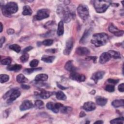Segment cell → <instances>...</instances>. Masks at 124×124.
I'll list each match as a JSON object with an SVG mask.
<instances>
[{
  "instance_id": "obj_1",
  "label": "cell",
  "mask_w": 124,
  "mask_h": 124,
  "mask_svg": "<svg viewBox=\"0 0 124 124\" xmlns=\"http://www.w3.org/2000/svg\"><path fill=\"white\" fill-rule=\"evenodd\" d=\"M57 13L64 22L68 23L75 18V8L73 5L62 4L58 6Z\"/></svg>"
},
{
  "instance_id": "obj_2",
  "label": "cell",
  "mask_w": 124,
  "mask_h": 124,
  "mask_svg": "<svg viewBox=\"0 0 124 124\" xmlns=\"http://www.w3.org/2000/svg\"><path fill=\"white\" fill-rule=\"evenodd\" d=\"M108 36L105 33L94 34L91 40L92 44L96 47H99L106 45L108 41Z\"/></svg>"
},
{
  "instance_id": "obj_3",
  "label": "cell",
  "mask_w": 124,
  "mask_h": 124,
  "mask_svg": "<svg viewBox=\"0 0 124 124\" xmlns=\"http://www.w3.org/2000/svg\"><path fill=\"white\" fill-rule=\"evenodd\" d=\"M3 15L5 16H10L11 15L16 13L18 10L17 4L15 2H8L6 5H0Z\"/></svg>"
},
{
  "instance_id": "obj_4",
  "label": "cell",
  "mask_w": 124,
  "mask_h": 124,
  "mask_svg": "<svg viewBox=\"0 0 124 124\" xmlns=\"http://www.w3.org/2000/svg\"><path fill=\"white\" fill-rule=\"evenodd\" d=\"M111 1L110 0H99L93 1V6L96 12L102 13L105 12L110 5Z\"/></svg>"
},
{
  "instance_id": "obj_5",
  "label": "cell",
  "mask_w": 124,
  "mask_h": 124,
  "mask_svg": "<svg viewBox=\"0 0 124 124\" xmlns=\"http://www.w3.org/2000/svg\"><path fill=\"white\" fill-rule=\"evenodd\" d=\"M77 11L79 17L83 20H86L89 17V9L86 5L83 4H79L77 8Z\"/></svg>"
},
{
  "instance_id": "obj_6",
  "label": "cell",
  "mask_w": 124,
  "mask_h": 124,
  "mask_svg": "<svg viewBox=\"0 0 124 124\" xmlns=\"http://www.w3.org/2000/svg\"><path fill=\"white\" fill-rule=\"evenodd\" d=\"M49 16V11L46 9H42L39 10L36 16H35V18L37 20H41L43 19L47 18Z\"/></svg>"
},
{
  "instance_id": "obj_7",
  "label": "cell",
  "mask_w": 124,
  "mask_h": 124,
  "mask_svg": "<svg viewBox=\"0 0 124 124\" xmlns=\"http://www.w3.org/2000/svg\"><path fill=\"white\" fill-rule=\"evenodd\" d=\"M70 78L78 82H83L85 80V76L84 75L78 73L76 71L71 72Z\"/></svg>"
},
{
  "instance_id": "obj_8",
  "label": "cell",
  "mask_w": 124,
  "mask_h": 124,
  "mask_svg": "<svg viewBox=\"0 0 124 124\" xmlns=\"http://www.w3.org/2000/svg\"><path fill=\"white\" fill-rule=\"evenodd\" d=\"M73 44H74V40L73 38H69L67 40L66 43L65 48L63 51V53L64 55H68L70 53L73 48Z\"/></svg>"
},
{
  "instance_id": "obj_9",
  "label": "cell",
  "mask_w": 124,
  "mask_h": 124,
  "mask_svg": "<svg viewBox=\"0 0 124 124\" xmlns=\"http://www.w3.org/2000/svg\"><path fill=\"white\" fill-rule=\"evenodd\" d=\"M109 31L114 34L116 36H121L124 34V31L123 30H119L113 24H110L108 27Z\"/></svg>"
},
{
  "instance_id": "obj_10",
  "label": "cell",
  "mask_w": 124,
  "mask_h": 124,
  "mask_svg": "<svg viewBox=\"0 0 124 124\" xmlns=\"http://www.w3.org/2000/svg\"><path fill=\"white\" fill-rule=\"evenodd\" d=\"M20 95V92L17 89H14L13 91L10 94L9 96V98L7 100V103L8 104H10L12 103L14 100H15L16 98H17Z\"/></svg>"
},
{
  "instance_id": "obj_11",
  "label": "cell",
  "mask_w": 124,
  "mask_h": 124,
  "mask_svg": "<svg viewBox=\"0 0 124 124\" xmlns=\"http://www.w3.org/2000/svg\"><path fill=\"white\" fill-rule=\"evenodd\" d=\"M33 105L32 103L30 100L24 101L21 105L20 106L19 108L21 111H24L29 109H30L33 107Z\"/></svg>"
},
{
  "instance_id": "obj_12",
  "label": "cell",
  "mask_w": 124,
  "mask_h": 124,
  "mask_svg": "<svg viewBox=\"0 0 124 124\" xmlns=\"http://www.w3.org/2000/svg\"><path fill=\"white\" fill-rule=\"evenodd\" d=\"M105 72L103 71L96 72L93 74L91 77V79H93L95 83H96L98 80L102 79L105 75Z\"/></svg>"
},
{
  "instance_id": "obj_13",
  "label": "cell",
  "mask_w": 124,
  "mask_h": 124,
  "mask_svg": "<svg viewBox=\"0 0 124 124\" xmlns=\"http://www.w3.org/2000/svg\"><path fill=\"white\" fill-rule=\"evenodd\" d=\"M76 53L79 56H84L89 54L90 53V50L85 47L79 46L76 48Z\"/></svg>"
},
{
  "instance_id": "obj_14",
  "label": "cell",
  "mask_w": 124,
  "mask_h": 124,
  "mask_svg": "<svg viewBox=\"0 0 124 124\" xmlns=\"http://www.w3.org/2000/svg\"><path fill=\"white\" fill-rule=\"evenodd\" d=\"M96 108L95 104L93 102H87L85 103L82 107V108L87 111H93Z\"/></svg>"
},
{
  "instance_id": "obj_15",
  "label": "cell",
  "mask_w": 124,
  "mask_h": 124,
  "mask_svg": "<svg viewBox=\"0 0 124 124\" xmlns=\"http://www.w3.org/2000/svg\"><path fill=\"white\" fill-rule=\"evenodd\" d=\"M111 58L110 54L108 53V52L103 53L99 58V62L101 63H104L107 62H108Z\"/></svg>"
},
{
  "instance_id": "obj_16",
  "label": "cell",
  "mask_w": 124,
  "mask_h": 124,
  "mask_svg": "<svg viewBox=\"0 0 124 124\" xmlns=\"http://www.w3.org/2000/svg\"><path fill=\"white\" fill-rule=\"evenodd\" d=\"M64 68L66 70L70 72H74L76 71V67L74 66L73 64L72 61H68L67 62H66V63L65 64Z\"/></svg>"
},
{
  "instance_id": "obj_17",
  "label": "cell",
  "mask_w": 124,
  "mask_h": 124,
  "mask_svg": "<svg viewBox=\"0 0 124 124\" xmlns=\"http://www.w3.org/2000/svg\"><path fill=\"white\" fill-rule=\"evenodd\" d=\"M53 94V93L49 91H46L45 90H41L39 93V96L43 99H47L49 98Z\"/></svg>"
},
{
  "instance_id": "obj_18",
  "label": "cell",
  "mask_w": 124,
  "mask_h": 124,
  "mask_svg": "<svg viewBox=\"0 0 124 124\" xmlns=\"http://www.w3.org/2000/svg\"><path fill=\"white\" fill-rule=\"evenodd\" d=\"M91 31H90V30H86L82 36V37L81 38L80 40V43L81 44H85L87 39H88V37L90 36V34L91 33Z\"/></svg>"
},
{
  "instance_id": "obj_19",
  "label": "cell",
  "mask_w": 124,
  "mask_h": 124,
  "mask_svg": "<svg viewBox=\"0 0 124 124\" xmlns=\"http://www.w3.org/2000/svg\"><path fill=\"white\" fill-rule=\"evenodd\" d=\"M63 32H64L63 22L62 21H61L59 22L58 25L57 33L58 36H61L63 34Z\"/></svg>"
},
{
  "instance_id": "obj_20",
  "label": "cell",
  "mask_w": 124,
  "mask_h": 124,
  "mask_svg": "<svg viewBox=\"0 0 124 124\" xmlns=\"http://www.w3.org/2000/svg\"><path fill=\"white\" fill-rule=\"evenodd\" d=\"M22 68V65L20 64H13L12 65H9L7 67V70L9 71H15L17 72L19 71Z\"/></svg>"
},
{
  "instance_id": "obj_21",
  "label": "cell",
  "mask_w": 124,
  "mask_h": 124,
  "mask_svg": "<svg viewBox=\"0 0 124 124\" xmlns=\"http://www.w3.org/2000/svg\"><path fill=\"white\" fill-rule=\"evenodd\" d=\"M48 78V76L45 74H40L37 75L35 77V80L36 81H46Z\"/></svg>"
},
{
  "instance_id": "obj_22",
  "label": "cell",
  "mask_w": 124,
  "mask_h": 124,
  "mask_svg": "<svg viewBox=\"0 0 124 124\" xmlns=\"http://www.w3.org/2000/svg\"><path fill=\"white\" fill-rule=\"evenodd\" d=\"M96 102L98 105L100 106H104L107 103V99L104 97L99 96L97 97Z\"/></svg>"
},
{
  "instance_id": "obj_23",
  "label": "cell",
  "mask_w": 124,
  "mask_h": 124,
  "mask_svg": "<svg viewBox=\"0 0 124 124\" xmlns=\"http://www.w3.org/2000/svg\"><path fill=\"white\" fill-rule=\"evenodd\" d=\"M112 105L115 108H119L121 107H123L124 105L123 99H117L114 100L111 103Z\"/></svg>"
},
{
  "instance_id": "obj_24",
  "label": "cell",
  "mask_w": 124,
  "mask_h": 124,
  "mask_svg": "<svg viewBox=\"0 0 124 124\" xmlns=\"http://www.w3.org/2000/svg\"><path fill=\"white\" fill-rule=\"evenodd\" d=\"M55 58V56H47V55H44L42 58L41 60L44 61L45 62L47 63H51L53 62Z\"/></svg>"
},
{
  "instance_id": "obj_25",
  "label": "cell",
  "mask_w": 124,
  "mask_h": 124,
  "mask_svg": "<svg viewBox=\"0 0 124 124\" xmlns=\"http://www.w3.org/2000/svg\"><path fill=\"white\" fill-rule=\"evenodd\" d=\"M16 81L20 83H23L28 82V79L22 74H20L16 76Z\"/></svg>"
},
{
  "instance_id": "obj_26",
  "label": "cell",
  "mask_w": 124,
  "mask_h": 124,
  "mask_svg": "<svg viewBox=\"0 0 124 124\" xmlns=\"http://www.w3.org/2000/svg\"><path fill=\"white\" fill-rule=\"evenodd\" d=\"M32 14V10L29 5H25L23 7L22 14L24 16L31 15Z\"/></svg>"
},
{
  "instance_id": "obj_27",
  "label": "cell",
  "mask_w": 124,
  "mask_h": 124,
  "mask_svg": "<svg viewBox=\"0 0 124 124\" xmlns=\"http://www.w3.org/2000/svg\"><path fill=\"white\" fill-rule=\"evenodd\" d=\"M108 53L110 54L111 58L112 57L114 59H120L121 58V54L120 52L115 51V50H109Z\"/></svg>"
},
{
  "instance_id": "obj_28",
  "label": "cell",
  "mask_w": 124,
  "mask_h": 124,
  "mask_svg": "<svg viewBox=\"0 0 124 124\" xmlns=\"http://www.w3.org/2000/svg\"><path fill=\"white\" fill-rule=\"evenodd\" d=\"M56 98L59 100H64L66 99V96L65 94L62 91H58L56 93Z\"/></svg>"
},
{
  "instance_id": "obj_29",
  "label": "cell",
  "mask_w": 124,
  "mask_h": 124,
  "mask_svg": "<svg viewBox=\"0 0 124 124\" xmlns=\"http://www.w3.org/2000/svg\"><path fill=\"white\" fill-rule=\"evenodd\" d=\"M124 117H121L119 118H117L116 119H114L113 120H112L110 123L112 124H123L124 123Z\"/></svg>"
},
{
  "instance_id": "obj_30",
  "label": "cell",
  "mask_w": 124,
  "mask_h": 124,
  "mask_svg": "<svg viewBox=\"0 0 124 124\" xmlns=\"http://www.w3.org/2000/svg\"><path fill=\"white\" fill-rule=\"evenodd\" d=\"M9 48L15 51L17 53H19L21 50L20 46L17 44H13L9 46Z\"/></svg>"
},
{
  "instance_id": "obj_31",
  "label": "cell",
  "mask_w": 124,
  "mask_h": 124,
  "mask_svg": "<svg viewBox=\"0 0 124 124\" xmlns=\"http://www.w3.org/2000/svg\"><path fill=\"white\" fill-rule=\"evenodd\" d=\"M42 69V68H28V69H25L24 70V73L26 74H30L31 73H32V72L36 71H38Z\"/></svg>"
},
{
  "instance_id": "obj_32",
  "label": "cell",
  "mask_w": 124,
  "mask_h": 124,
  "mask_svg": "<svg viewBox=\"0 0 124 124\" xmlns=\"http://www.w3.org/2000/svg\"><path fill=\"white\" fill-rule=\"evenodd\" d=\"M34 105H35V106L39 109L43 108H44V102L40 100H36L35 101Z\"/></svg>"
},
{
  "instance_id": "obj_33",
  "label": "cell",
  "mask_w": 124,
  "mask_h": 124,
  "mask_svg": "<svg viewBox=\"0 0 124 124\" xmlns=\"http://www.w3.org/2000/svg\"><path fill=\"white\" fill-rule=\"evenodd\" d=\"M9 79V77L7 75L1 74L0 75V81L1 83L7 82Z\"/></svg>"
},
{
  "instance_id": "obj_34",
  "label": "cell",
  "mask_w": 124,
  "mask_h": 124,
  "mask_svg": "<svg viewBox=\"0 0 124 124\" xmlns=\"http://www.w3.org/2000/svg\"><path fill=\"white\" fill-rule=\"evenodd\" d=\"M60 110L62 113H68L72 110V108L71 107H64L63 106L62 107H61V108H60Z\"/></svg>"
},
{
  "instance_id": "obj_35",
  "label": "cell",
  "mask_w": 124,
  "mask_h": 124,
  "mask_svg": "<svg viewBox=\"0 0 124 124\" xmlns=\"http://www.w3.org/2000/svg\"><path fill=\"white\" fill-rule=\"evenodd\" d=\"M11 62H12V60L10 57L3 59L1 61V63L3 65H9L11 64Z\"/></svg>"
},
{
  "instance_id": "obj_36",
  "label": "cell",
  "mask_w": 124,
  "mask_h": 124,
  "mask_svg": "<svg viewBox=\"0 0 124 124\" xmlns=\"http://www.w3.org/2000/svg\"><path fill=\"white\" fill-rule=\"evenodd\" d=\"M29 58V55L27 53H23V54L20 57V60L21 62H27Z\"/></svg>"
},
{
  "instance_id": "obj_37",
  "label": "cell",
  "mask_w": 124,
  "mask_h": 124,
  "mask_svg": "<svg viewBox=\"0 0 124 124\" xmlns=\"http://www.w3.org/2000/svg\"><path fill=\"white\" fill-rule=\"evenodd\" d=\"M53 40L52 39H46L42 42V44L44 46H48L51 45L53 44Z\"/></svg>"
},
{
  "instance_id": "obj_38",
  "label": "cell",
  "mask_w": 124,
  "mask_h": 124,
  "mask_svg": "<svg viewBox=\"0 0 124 124\" xmlns=\"http://www.w3.org/2000/svg\"><path fill=\"white\" fill-rule=\"evenodd\" d=\"M105 90L108 92H113L115 90L114 85H107L105 87Z\"/></svg>"
},
{
  "instance_id": "obj_39",
  "label": "cell",
  "mask_w": 124,
  "mask_h": 124,
  "mask_svg": "<svg viewBox=\"0 0 124 124\" xmlns=\"http://www.w3.org/2000/svg\"><path fill=\"white\" fill-rule=\"evenodd\" d=\"M39 63V61L37 59H33L30 62V65L32 68L36 67Z\"/></svg>"
},
{
  "instance_id": "obj_40",
  "label": "cell",
  "mask_w": 124,
  "mask_h": 124,
  "mask_svg": "<svg viewBox=\"0 0 124 124\" xmlns=\"http://www.w3.org/2000/svg\"><path fill=\"white\" fill-rule=\"evenodd\" d=\"M54 103L52 102H48L46 105V108L48 109H50L52 110V109H53V107H54Z\"/></svg>"
},
{
  "instance_id": "obj_41",
  "label": "cell",
  "mask_w": 124,
  "mask_h": 124,
  "mask_svg": "<svg viewBox=\"0 0 124 124\" xmlns=\"http://www.w3.org/2000/svg\"><path fill=\"white\" fill-rule=\"evenodd\" d=\"M119 81V80H118V79H111V78H109L108 80V81L109 83H112V84H116L118 83Z\"/></svg>"
},
{
  "instance_id": "obj_42",
  "label": "cell",
  "mask_w": 124,
  "mask_h": 124,
  "mask_svg": "<svg viewBox=\"0 0 124 124\" xmlns=\"http://www.w3.org/2000/svg\"><path fill=\"white\" fill-rule=\"evenodd\" d=\"M54 24V22L53 21H48V22L46 23V24H45V25L44 26H45V28H49V27H51Z\"/></svg>"
},
{
  "instance_id": "obj_43",
  "label": "cell",
  "mask_w": 124,
  "mask_h": 124,
  "mask_svg": "<svg viewBox=\"0 0 124 124\" xmlns=\"http://www.w3.org/2000/svg\"><path fill=\"white\" fill-rule=\"evenodd\" d=\"M33 48L32 46H28L27 47H26V48H24V49L23 50V53H27L28 51H29L30 50H31Z\"/></svg>"
},
{
  "instance_id": "obj_44",
  "label": "cell",
  "mask_w": 124,
  "mask_h": 124,
  "mask_svg": "<svg viewBox=\"0 0 124 124\" xmlns=\"http://www.w3.org/2000/svg\"><path fill=\"white\" fill-rule=\"evenodd\" d=\"M118 90L121 92H124V84L122 83L118 86Z\"/></svg>"
},
{
  "instance_id": "obj_45",
  "label": "cell",
  "mask_w": 124,
  "mask_h": 124,
  "mask_svg": "<svg viewBox=\"0 0 124 124\" xmlns=\"http://www.w3.org/2000/svg\"><path fill=\"white\" fill-rule=\"evenodd\" d=\"M87 58H88L89 60H92L93 61V62L95 63L96 61L97 57H96V56H89V57H88Z\"/></svg>"
},
{
  "instance_id": "obj_46",
  "label": "cell",
  "mask_w": 124,
  "mask_h": 124,
  "mask_svg": "<svg viewBox=\"0 0 124 124\" xmlns=\"http://www.w3.org/2000/svg\"><path fill=\"white\" fill-rule=\"evenodd\" d=\"M14 32H15L14 30L12 29H9L7 30V33L9 35L13 34L14 33Z\"/></svg>"
},
{
  "instance_id": "obj_47",
  "label": "cell",
  "mask_w": 124,
  "mask_h": 124,
  "mask_svg": "<svg viewBox=\"0 0 124 124\" xmlns=\"http://www.w3.org/2000/svg\"><path fill=\"white\" fill-rule=\"evenodd\" d=\"M5 41V38L4 37H2L0 38V47L2 46L3 44L4 43Z\"/></svg>"
},
{
  "instance_id": "obj_48",
  "label": "cell",
  "mask_w": 124,
  "mask_h": 124,
  "mask_svg": "<svg viewBox=\"0 0 124 124\" xmlns=\"http://www.w3.org/2000/svg\"><path fill=\"white\" fill-rule=\"evenodd\" d=\"M46 52H48V53H55L56 51V49H46Z\"/></svg>"
},
{
  "instance_id": "obj_49",
  "label": "cell",
  "mask_w": 124,
  "mask_h": 124,
  "mask_svg": "<svg viewBox=\"0 0 124 124\" xmlns=\"http://www.w3.org/2000/svg\"><path fill=\"white\" fill-rule=\"evenodd\" d=\"M21 87L23 88V89H29L30 88V87L29 86V85H24V84H22V85H21Z\"/></svg>"
},
{
  "instance_id": "obj_50",
  "label": "cell",
  "mask_w": 124,
  "mask_h": 124,
  "mask_svg": "<svg viewBox=\"0 0 124 124\" xmlns=\"http://www.w3.org/2000/svg\"><path fill=\"white\" fill-rule=\"evenodd\" d=\"M57 86H58L60 89H62V90H65V89H66L67 88L66 87H63V86H62V85H60V84H57Z\"/></svg>"
},
{
  "instance_id": "obj_51",
  "label": "cell",
  "mask_w": 124,
  "mask_h": 124,
  "mask_svg": "<svg viewBox=\"0 0 124 124\" xmlns=\"http://www.w3.org/2000/svg\"><path fill=\"white\" fill-rule=\"evenodd\" d=\"M86 115V114L84 111H81L79 114V117H83Z\"/></svg>"
},
{
  "instance_id": "obj_52",
  "label": "cell",
  "mask_w": 124,
  "mask_h": 124,
  "mask_svg": "<svg viewBox=\"0 0 124 124\" xmlns=\"http://www.w3.org/2000/svg\"><path fill=\"white\" fill-rule=\"evenodd\" d=\"M103 122L101 120H98L97 121H96L95 122H94V124H103Z\"/></svg>"
},
{
  "instance_id": "obj_53",
  "label": "cell",
  "mask_w": 124,
  "mask_h": 124,
  "mask_svg": "<svg viewBox=\"0 0 124 124\" xmlns=\"http://www.w3.org/2000/svg\"><path fill=\"white\" fill-rule=\"evenodd\" d=\"M0 28H1V30H0V32H1L2 31V29H3V26H2V23H0Z\"/></svg>"
}]
</instances>
